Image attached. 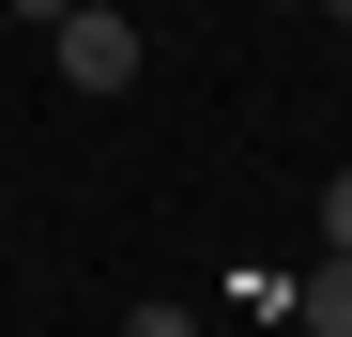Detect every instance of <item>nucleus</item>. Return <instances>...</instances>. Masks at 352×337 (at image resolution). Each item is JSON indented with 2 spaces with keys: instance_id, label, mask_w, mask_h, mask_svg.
Here are the masks:
<instances>
[{
  "instance_id": "obj_1",
  "label": "nucleus",
  "mask_w": 352,
  "mask_h": 337,
  "mask_svg": "<svg viewBox=\"0 0 352 337\" xmlns=\"http://www.w3.org/2000/svg\"><path fill=\"white\" fill-rule=\"evenodd\" d=\"M46 62H62V92H138V16L62 0V16H46Z\"/></svg>"
},
{
  "instance_id": "obj_2",
  "label": "nucleus",
  "mask_w": 352,
  "mask_h": 337,
  "mask_svg": "<svg viewBox=\"0 0 352 337\" xmlns=\"http://www.w3.org/2000/svg\"><path fill=\"white\" fill-rule=\"evenodd\" d=\"M291 322H307V337H352V261H337V246L307 261V292H291Z\"/></svg>"
},
{
  "instance_id": "obj_3",
  "label": "nucleus",
  "mask_w": 352,
  "mask_h": 337,
  "mask_svg": "<svg viewBox=\"0 0 352 337\" xmlns=\"http://www.w3.org/2000/svg\"><path fill=\"white\" fill-rule=\"evenodd\" d=\"M322 246L352 261V168H337V184H322Z\"/></svg>"
},
{
  "instance_id": "obj_4",
  "label": "nucleus",
  "mask_w": 352,
  "mask_h": 337,
  "mask_svg": "<svg viewBox=\"0 0 352 337\" xmlns=\"http://www.w3.org/2000/svg\"><path fill=\"white\" fill-rule=\"evenodd\" d=\"M123 337H184V307H123Z\"/></svg>"
},
{
  "instance_id": "obj_5",
  "label": "nucleus",
  "mask_w": 352,
  "mask_h": 337,
  "mask_svg": "<svg viewBox=\"0 0 352 337\" xmlns=\"http://www.w3.org/2000/svg\"><path fill=\"white\" fill-rule=\"evenodd\" d=\"M16 16H31V31H46V16H62V0H16Z\"/></svg>"
},
{
  "instance_id": "obj_6",
  "label": "nucleus",
  "mask_w": 352,
  "mask_h": 337,
  "mask_svg": "<svg viewBox=\"0 0 352 337\" xmlns=\"http://www.w3.org/2000/svg\"><path fill=\"white\" fill-rule=\"evenodd\" d=\"M322 16H337V31H352V0H322Z\"/></svg>"
}]
</instances>
